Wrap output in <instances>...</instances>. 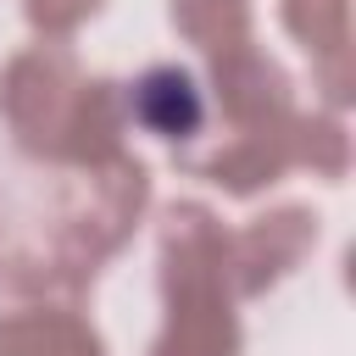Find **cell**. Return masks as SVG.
<instances>
[{"label": "cell", "instance_id": "cell-1", "mask_svg": "<svg viewBox=\"0 0 356 356\" xmlns=\"http://www.w3.org/2000/svg\"><path fill=\"white\" fill-rule=\"evenodd\" d=\"M134 117L145 122V128H156V134H189L195 122H200V89H195V78L189 72H178V67H156V72H145L139 83H134Z\"/></svg>", "mask_w": 356, "mask_h": 356}]
</instances>
